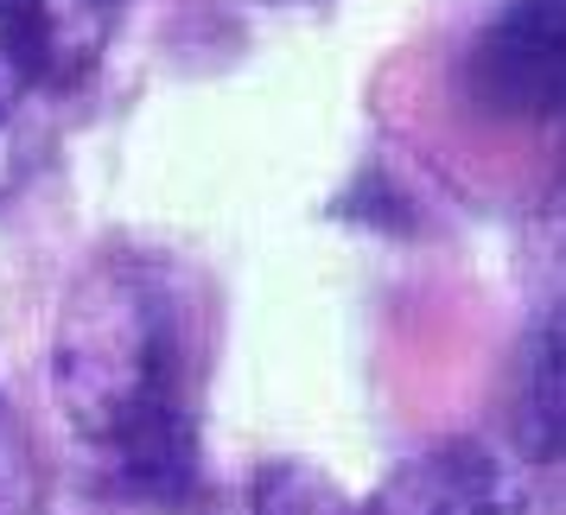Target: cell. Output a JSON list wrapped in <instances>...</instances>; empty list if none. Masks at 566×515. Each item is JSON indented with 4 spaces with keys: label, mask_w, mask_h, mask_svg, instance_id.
<instances>
[{
    "label": "cell",
    "mask_w": 566,
    "mask_h": 515,
    "mask_svg": "<svg viewBox=\"0 0 566 515\" xmlns=\"http://www.w3.org/2000/svg\"><path fill=\"white\" fill-rule=\"evenodd\" d=\"M217 286L166 242L108 235L64 286L52 401L96 496L147 515H210L205 401L217 369Z\"/></svg>",
    "instance_id": "1"
},
{
    "label": "cell",
    "mask_w": 566,
    "mask_h": 515,
    "mask_svg": "<svg viewBox=\"0 0 566 515\" xmlns=\"http://www.w3.org/2000/svg\"><path fill=\"white\" fill-rule=\"evenodd\" d=\"M255 515H522V503L490 445L439 439L401 459L369 496H344L325 471L274 459L255 477Z\"/></svg>",
    "instance_id": "2"
},
{
    "label": "cell",
    "mask_w": 566,
    "mask_h": 515,
    "mask_svg": "<svg viewBox=\"0 0 566 515\" xmlns=\"http://www.w3.org/2000/svg\"><path fill=\"white\" fill-rule=\"evenodd\" d=\"M471 103L496 122L554 128L560 115V0H503L464 57Z\"/></svg>",
    "instance_id": "3"
},
{
    "label": "cell",
    "mask_w": 566,
    "mask_h": 515,
    "mask_svg": "<svg viewBox=\"0 0 566 515\" xmlns=\"http://www.w3.org/2000/svg\"><path fill=\"white\" fill-rule=\"evenodd\" d=\"M128 7L134 0H0L27 64L64 103H77V90L96 77L103 52L115 45V32L128 20Z\"/></svg>",
    "instance_id": "4"
},
{
    "label": "cell",
    "mask_w": 566,
    "mask_h": 515,
    "mask_svg": "<svg viewBox=\"0 0 566 515\" xmlns=\"http://www.w3.org/2000/svg\"><path fill=\"white\" fill-rule=\"evenodd\" d=\"M64 108L71 103L27 64L20 39H13L7 13H0V204L45 166Z\"/></svg>",
    "instance_id": "5"
}]
</instances>
